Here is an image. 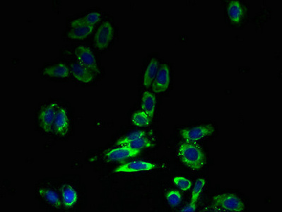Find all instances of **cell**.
<instances>
[{"label": "cell", "instance_id": "obj_1", "mask_svg": "<svg viewBox=\"0 0 282 212\" xmlns=\"http://www.w3.org/2000/svg\"><path fill=\"white\" fill-rule=\"evenodd\" d=\"M177 156L185 166L193 170H201L206 164L203 150L195 142L181 143L177 150Z\"/></svg>", "mask_w": 282, "mask_h": 212}, {"label": "cell", "instance_id": "obj_2", "mask_svg": "<svg viewBox=\"0 0 282 212\" xmlns=\"http://www.w3.org/2000/svg\"><path fill=\"white\" fill-rule=\"evenodd\" d=\"M212 204L217 208L226 211L240 212L245 210L243 201L234 194H223L215 196L212 199Z\"/></svg>", "mask_w": 282, "mask_h": 212}, {"label": "cell", "instance_id": "obj_3", "mask_svg": "<svg viewBox=\"0 0 282 212\" xmlns=\"http://www.w3.org/2000/svg\"><path fill=\"white\" fill-rule=\"evenodd\" d=\"M59 105L56 102L46 106L40 112L39 120L40 126L46 133H50L53 130L54 122L57 113L59 110Z\"/></svg>", "mask_w": 282, "mask_h": 212}, {"label": "cell", "instance_id": "obj_4", "mask_svg": "<svg viewBox=\"0 0 282 212\" xmlns=\"http://www.w3.org/2000/svg\"><path fill=\"white\" fill-rule=\"evenodd\" d=\"M214 132H215L214 127L211 125H207L182 129L180 131V134L185 142H195L204 137L212 135Z\"/></svg>", "mask_w": 282, "mask_h": 212}, {"label": "cell", "instance_id": "obj_5", "mask_svg": "<svg viewBox=\"0 0 282 212\" xmlns=\"http://www.w3.org/2000/svg\"><path fill=\"white\" fill-rule=\"evenodd\" d=\"M75 55L79 64L85 66L93 74L99 73V68L94 55L88 47L79 46L75 50Z\"/></svg>", "mask_w": 282, "mask_h": 212}, {"label": "cell", "instance_id": "obj_6", "mask_svg": "<svg viewBox=\"0 0 282 212\" xmlns=\"http://www.w3.org/2000/svg\"><path fill=\"white\" fill-rule=\"evenodd\" d=\"M113 36V28L109 22H104L95 34V46L99 50H104L108 46Z\"/></svg>", "mask_w": 282, "mask_h": 212}, {"label": "cell", "instance_id": "obj_7", "mask_svg": "<svg viewBox=\"0 0 282 212\" xmlns=\"http://www.w3.org/2000/svg\"><path fill=\"white\" fill-rule=\"evenodd\" d=\"M170 83V73L166 64H163L158 69V73L152 83V89L155 93L164 92Z\"/></svg>", "mask_w": 282, "mask_h": 212}, {"label": "cell", "instance_id": "obj_8", "mask_svg": "<svg viewBox=\"0 0 282 212\" xmlns=\"http://www.w3.org/2000/svg\"><path fill=\"white\" fill-rule=\"evenodd\" d=\"M156 165L153 163L144 161H134L119 166L115 169V172H135L147 171L155 169Z\"/></svg>", "mask_w": 282, "mask_h": 212}, {"label": "cell", "instance_id": "obj_9", "mask_svg": "<svg viewBox=\"0 0 282 212\" xmlns=\"http://www.w3.org/2000/svg\"><path fill=\"white\" fill-rule=\"evenodd\" d=\"M69 130V120L65 109L60 108L56 115L53 125V131L60 137L66 136Z\"/></svg>", "mask_w": 282, "mask_h": 212}, {"label": "cell", "instance_id": "obj_10", "mask_svg": "<svg viewBox=\"0 0 282 212\" xmlns=\"http://www.w3.org/2000/svg\"><path fill=\"white\" fill-rule=\"evenodd\" d=\"M140 153V150L132 149L127 147H120L110 150L106 153V158L108 161H122L137 156Z\"/></svg>", "mask_w": 282, "mask_h": 212}, {"label": "cell", "instance_id": "obj_11", "mask_svg": "<svg viewBox=\"0 0 282 212\" xmlns=\"http://www.w3.org/2000/svg\"><path fill=\"white\" fill-rule=\"evenodd\" d=\"M71 72L79 82L88 84L93 82L94 75L85 66L81 65L79 63H74L71 65Z\"/></svg>", "mask_w": 282, "mask_h": 212}, {"label": "cell", "instance_id": "obj_12", "mask_svg": "<svg viewBox=\"0 0 282 212\" xmlns=\"http://www.w3.org/2000/svg\"><path fill=\"white\" fill-rule=\"evenodd\" d=\"M61 194L63 205L66 208H71L77 203L78 199L77 191L70 185H63L61 187Z\"/></svg>", "mask_w": 282, "mask_h": 212}, {"label": "cell", "instance_id": "obj_13", "mask_svg": "<svg viewBox=\"0 0 282 212\" xmlns=\"http://www.w3.org/2000/svg\"><path fill=\"white\" fill-rule=\"evenodd\" d=\"M156 100L153 93L145 91L142 96V109L150 119H153L156 109Z\"/></svg>", "mask_w": 282, "mask_h": 212}, {"label": "cell", "instance_id": "obj_14", "mask_svg": "<svg viewBox=\"0 0 282 212\" xmlns=\"http://www.w3.org/2000/svg\"><path fill=\"white\" fill-rule=\"evenodd\" d=\"M38 193L44 200L52 207L55 209H60L62 207V202L58 194L53 190L48 188H40Z\"/></svg>", "mask_w": 282, "mask_h": 212}, {"label": "cell", "instance_id": "obj_15", "mask_svg": "<svg viewBox=\"0 0 282 212\" xmlns=\"http://www.w3.org/2000/svg\"><path fill=\"white\" fill-rule=\"evenodd\" d=\"M100 17L101 16L98 12H91L81 18L73 21L71 23V27L74 28V27L81 26H93L99 21Z\"/></svg>", "mask_w": 282, "mask_h": 212}, {"label": "cell", "instance_id": "obj_16", "mask_svg": "<svg viewBox=\"0 0 282 212\" xmlns=\"http://www.w3.org/2000/svg\"><path fill=\"white\" fill-rule=\"evenodd\" d=\"M43 72L45 75L51 77H60V78L66 79L69 76V71L67 66L65 64H62V63L45 68Z\"/></svg>", "mask_w": 282, "mask_h": 212}, {"label": "cell", "instance_id": "obj_17", "mask_svg": "<svg viewBox=\"0 0 282 212\" xmlns=\"http://www.w3.org/2000/svg\"><path fill=\"white\" fill-rule=\"evenodd\" d=\"M158 71V62L156 59H152L146 69L144 76V85L147 88L151 86Z\"/></svg>", "mask_w": 282, "mask_h": 212}, {"label": "cell", "instance_id": "obj_18", "mask_svg": "<svg viewBox=\"0 0 282 212\" xmlns=\"http://www.w3.org/2000/svg\"><path fill=\"white\" fill-rule=\"evenodd\" d=\"M228 14L230 20L234 23H239L243 16V8L238 1H231L228 7Z\"/></svg>", "mask_w": 282, "mask_h": 212}, {"label": "cell", "instance_id": "obj_19", "mask_svg": "<svg viewBox=\"0 0 282 212\" xmlns=\"http://www.w3.org/2000/svg\"><path fill=\"white\" fill-rule=\"evenodd\" d=\"M94 30L93 26H81L74 27L69 30L68 37L71 39H83L91 34Z\"/></svg>", "mask_w": 282, "mask_h": 212}, {"label": "cell", "instance_id": "obj_20", "mask_svg": "<svg viewBox=\"0 0 282 212\" xmlns=\"http://www.w3.org/2000/svg\"><path fill=\"white\" fill-rule=\"evenodd\" d=\"M153 146V144L148 139L140 137V138H138L132 142L126 144L123 147H127L128 148H132V149L141 150L142 148H149V147Z\"/></svg>", "mask_w": 282, "mask_h": 212}, {"label": "cell", "instance_id": "obj_21", "mask_svg": "<svg viewBox=\"0 0 282 212\" xmlns=\"http://www.w3.org/2000/svg\"><path fill=\"white\" fill-rule=\"evenodd\" d=\"M131 121H132L133 124L135 125L136 126L143 127L150 125L151 119L145 112L139 111L132 115Z\"/></svg>", "mask_w": 282, "mask_h": 212}, {"label": "cell", "instance_id": "obj_22", "mask_svg": "<svg viewBox=\"0 0 282 212\" xmlns=\"http://www.w3.org/2000/svg\"><path fill=\"white\" fill-rule=\"evenodd\" d=\"M205 183V180L202 179V178L198 179L197 181L195 182L194 188H193V192H192L191 203H197L198 199H199L201 193H202V191H203Z\"/></svg>", "mask_w": 282, "mask_h": 212}, {"label": "cell", "instance_id": "obj_23", "mask_svg": "<svg viewBox=\"0 0 282 212\" xmlns=\"http://www.w3.org/2000/svg\"><path fill=\"white\" fill-rule=\"evenodd\" d=\"M146 133L144 131H136V132H131L128 135L125 136L123 138L119 139L116 142V145L120 147L124 146L126 144L132 142L138 138H140V137H144Z\"/></svg>", "mask_w": 282, "mask_h": 212}, {"label": "cell", "instance_id": "obj_24", "mask_svg": "<svg viewBox=\"0 0 282 212\" xmlns=\"http://www.w3.org/2000/svg\"><path fill=\"white\" fill-rule=\"evenodd\" d=\"M166 199L168 203L171 207H177L182 201V195L176 190H172L166 194Z\"/></svg>", "mask_w": 282, "mask_h": 212}, {"label": "cell", "instance_id": "obj_25", "mask_svg": "<svg viewBox=\"0 0 282 212\" xmlns=\"http://www.w3.org/2000/svg\"><path fill=\"white\" fill-rule=\"evenodd\" d=\"M173 181L183 191H188L191 188L192 183L191 180H188V178H184V177H175Z\"/></svg>", "mask_w": 282, "mask_h": 212}, {"label": "cell", "instance_id": "obj_26", "mask_svg": "<svg viewBox=\"0 0 282 212\" xmlns=\"http://www.w3.org/2000/svg\"><path fill=\"white\" fill-rule=\"evenodd\" d=\"M196 211V204L190 203L189 205L184 207L181 212H195Z\"/></svg>", "mask_w": 282, "mask_h": 212}]
</instances>
